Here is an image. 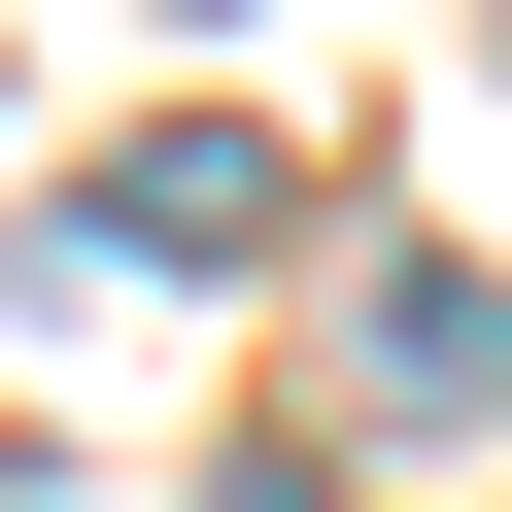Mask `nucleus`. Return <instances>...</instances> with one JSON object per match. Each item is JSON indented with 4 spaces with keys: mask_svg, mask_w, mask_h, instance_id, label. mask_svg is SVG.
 <instances>
[{
    "mask_svg": "<svg viewBox=\"0 0 512 512\" xmlns=\"http://www.w3.org/2000/svg\"><path fill=\"white\" fill-rule=\"evenodd\" d=\"M342 376H376L410 444H478V410H512V274H376V308H342Z\"/></svg>",
    "mask_w": 512,
    "mask_h": 512,
    "instance_id": "nucleus-1",
    "label": "nucleus"
},
{
    "mask_svg": "<svg viewBox=\"0 0 512 512\" xmlns=\"http://www.w3.org/2000/svg\"><path fill=\"white\" fill-rule=\"evenodd\" d=\"M103 239L137 274H239V239H274V137H103Z\"/></svg>",
    "mask_w": 512,
    "mask_h": 512,
    "instance_id": "nucleus-2",
    "label": "nucleus"
},
{
    "mask_svg": "<svg viewBox=\"0 0 512 512\" xmlns=\"http://www.w3.org/2000/svg\"><path fill=\"white\" fill-rule=\"evenodd\" d=\"M239 512H308V478H239Z\"/></svg>",
    "mask_w": 512,
    "mask_h": 512,
    "instance_id": "nucleus-3",
    "label": "nucleus"
}]
</instances>
